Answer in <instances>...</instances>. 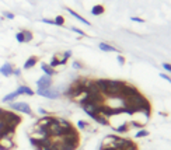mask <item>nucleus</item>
Instances as JSON below:
<instances>
[{
  "label": "nucleus",
  "mask_w": 171,
  "mask_h": 150,
  "mask_svg": "<svg viewBox=\"0 0 171 150\" xmlns=\"http://www.w3.org/2000/svg\"><path fill=\"white\" fill-rule=\"evenodd\" d=\"M62 56H63V58H62V59H59V65H66L67 59H69V58L72 56V51H66V52H65Z\"/></svg>",
  "instance_id": "17"
},
{
  "label": "nucleus",
  "mask_w": 171,
  "mask_h": 150,
  "mask_svg": "<svg viewBox=\"0 0 171 150\" xmlns=\"http://www.w3.org/2000/svg\"><path fill=\"white\" fill-rule=\"evenodd\" d=\"M4 17L9 20H13L14 19V14H13V13H9V11H4Z\"/></svg>",
  "instance_id": "28"
},
{
  "label": "nucleus",
  "mask_w": 171,
  "mask_h": 150,
  "mask_svg": "<svg viewBox=\"0 0 171 150\" xmlns=\"http://www.w3.org/2000/svg\"><path fill=\"white\" fill-rule=\"evenodd\" d=\"M132 21H136V23H144L143 19H139V17H131Z\"/></svg>",
  "instance_id": "32"
},
{
  "label": "nucleus",
  "mask_w": 171,
  "mask_h": 150,
  "mask_svg": "<svg viewBox=\"0 0 171 150\" xmlns=\"http://www.w3.org/2000/svg\"><path fill=\"white\" fill-rule=\"evenodd\" d=\"M49 66L51 68H56V66H60L59 65V55H55L52 58V60H51V63H49Z\"/></svg>",
  "instance_id": "20"
},
{
  "label": "nucleus",
  "mask_w": 171,
  "mask_h": 150,
  "mask_svg": "<svg viewBox=\"0 0 171 150\" xmlns=\"http://www.w3.org/2000/svg\"><path fill=\"white\" fill-rule=\"evenodd\" d=\"M72 31H74L76 34H79V35H81V37H84V31H81V30H79V28H76V27H72Z\"/></svg>",
  "instance_id": "26"
},
{
  "label": "nucleus",
  "mask_w": 171,
  "mask_h": 150,
  "mask_svg": "<svg viewBox=\"0 0 171 150\" xmlns=\"http://www.w3.org/2000/svg\"><path fill=\"white\" fill-rule=\"evenodd\" d=\"M17 97H19V94L15 91H13V93H9L7 95H4V97L2 98V101H3L4 104H10V102H14Z\"/></svg>",
  "instance_id": "11"
},
{
  "label": "nucleus",
  "mask_w": 171,
  "mask_h": 150,
  "mask_svg": "<svg viewBox=\"0 0 171 150\" xmlns=\"http://www.w3.org/2000/svg\"><path fill=\"white\" fill-rule=\"evenodd\" d=\"M37 63H38V58H37V56H30V58L25 60V63H24V69H25V70H28V69L34 68Z\"/></svg>",
  "instance_id": "10"
},
{
  "label": "nucleus",
  "mask_w": 171,
  "mask_h": 150,
  "mask_svg": "<svg viewBox=\"0 0 171 150\" xmlns=\"http://www.w3.org/2000/svg\"><path fill=\"white\" fill-rule=\"evenodd\" d=\"M94 121L97 123H100V125H104V126L110 125V121H108V118H105V116H102V115H97L94 118Z\"/></svg>",
  "instance_id": "15"
},
{
  "label": "nucleus",
  "mask_w": 171,
  "mask_h": 150,
  "mask_svg": "<svg viewBox=\"0 0 171 150\" xmlns=\"http://www.w3.org/2000/svg\"><path fill=\"white\" fill-rule=\"evenodd\" d=\"M37 94L41 95V97H45V98H51V100H56V98L60 97V91L55 89H46V90H37Z\"/></svg>",
  "instance_id": "4"
},
{
  "label": "nucleus",
  "mask_w": 171,
  "mask_h": 150,
  "mask_svg": "<svg viewBox=\"0 0 171 150\" xmlns=\"http://www.w3.org/2000/svg\"><path fill=\"white\" fill-rule=\"evenodd\" d=\"M131 126H133V128H142L143 126V123H139V122H131Z\"/></svg>",
  "instance_id": "31"
},
{
  "label": "nucleus",
  "mask_w": 171,
  "mask_h": 150,
  "mask_svg": "<svg viewBox=\"0 0 171 150\" xmlns=\"http://www.w3.org/2000/svg\"><path fill=\"white\" fill-rule=\"evenodd\" d=\"M116 60H118V63L121 65V66H123V65H125V58H123L122 55H118V56H116Z\"/></svg>",
  "instance_id": "24"
},
{
  "label": "nucleus",
  "mask_w": 171,
  "mask_h": 150,
  "mask_svg": "<svg viewBox=\"0 0 171 150\" xmlns=\"http://www.w3.org/2000/svg\"><path fill=\"white\" fill-rule=\"evenodd\" d=\"M42 23H46V24H53V25H55L53 20H49V19H42Z\"/></svg>",
  "instance_id": "34"
},
{
  "label": "nucleus",
  "mask_w": 171,
  "mask_h": 150,
  "mask_svg": "<svg viewBox=\"0 0 171 150\" xmlns=\"http://www.w3.org/2000/svg\"><path fill=\"white\" fill-rule=\"evenodd\" d=\"M77 128H79L80 131H86V129L89 128V123L86 122V121H79V122H77Z\"/></svg>",
  "instance_id": "21"
},
{
  "label": "nucleus",
  "mask_w": 171,
  "mask_h": 150,
  "mask_svg": "<svg viewBox=\"0 0 171 150\" xmlns=\"http://www.w3.org/2000/svg\"><path fill=\"white\" fill-rule=\"evenodd\" d=\"M136 94H139V90L136 89V87L128 84V83H125L123 87H122V90H121L119 97L123 98V100H126V98H131V97H133V95H136Z\"/></svg>",
  "instance_id": "3"
},
{
  "label": "nucleus",
  "mask_w": 171,
  "mask_h": 150,
  "mask_svg": "<svg viewBox=\"0 0 171 150\" xmlns=\"http://www.w3.org/2000/svg\"><path fill=\"white\" fill-rule=\"evenodd\" d=\"M160 77H161V79H164V80H167V81H170V83H171V77H168L167 74H164V73H160Z\"/></svg>",
  "instance_id": "33"
},
{
  "label": "nucleus",
  "mask_w": 171,
  "mask_h": 150,
  "mask_svg": "<svg viewBox=\"0 0 171 150\" xmlns=\"http://www.w3.org/2000/svg\"><path fill=\"white\" fill-rule=\"evenodd\" d=\"M15 40L19 41L20 44L24 42V34H23V31H20V32H17V34H15Z\"/></svg>",
  "instance_id": "23"
},
{
  "label": "nucleus",
  "mask_w": 171,
  "mask_h": 150,
  "mask_svg": "<svg viewBox=\"0 0 171 150\" xmlns=\"http://www.w3.org/2000/svg\"><path fill=\"white\" fill-rule=\"evenodd\" d=\"M72 66H73L74 69H81V68H83V65L80 63V62H77V60L73 62V65H72Z\"/></svg>",
  "instance_id": "29"
},
{
  "label": "nucleus",
  "mask_w": 171,
  "mask_h": 150,
  "mask_svg": "<svg viewBox=\"0 0 171 150\" xmlns=\"http://www.w3.org/2000/svg\"><path fill=\"white\" fill-rule=\"evenodd\" d=\"M38 112H40L42 116H45V115H49V114H48V111H46V110H44V108H38Z\"/></svg>",
  "instance_id": "30"
},
{
  "label": "nucleus",
  "mask_w": 171,
  "mask_h": 150,
  "mask_svg": "<svg viewBox=\"0 0 171 150\" xmlns=\"http://www.w3.org/2000/svg\"><path fill=\"white\" fill-rule=\"evenodd\" d=\"M4 111H6V110H3V108H0V121H2V118H3Z\"/></svg>",
  "instance_id": "35"
},
{
  "label": "nucleus",
  "mask_w": 171,
  "mask_h": 150,
  "mask_svg": "<svg viewBox=\"0 0 171 150\" xmlns=\"http://www.w3.org/2000/svg\"><path fill=\"white\" fill-rule=\"evenodd\" d=\"M23 34H24V42H25V44H27V42H31V41H32V32H31V31L24 30V31H23Z\"/></svg>",
  "instance_id": "18"
},
{
  "label": "nucleus",
  "mask_w": 171,
  "mask_h": 150,
  "mask_svg": "<svg viewBox=\"0 0 171 150\" xmlns=\"http://www.w3.org/2000/svg\"><path fill=\"white\" fill-rule=\"evenodd\" d=\"M37 87H38V90L51 89V87H52V79H51V76L44 74L42 77H40V79L37 80Z\"/></svg>",
  "instance_id": "5"
},
{
  "label": "nucleus",
  "mask_w": 171,
  "mask_h": 150,
  "mask_svg": "<svg viewBox=\"0 0 171 150\" xmlns=\"http://www.w3.org/2000/svg\"><path fill=\"white\" fill-rule=\"evenodd\" d=\"M104 11H105V9H104V6H101V4H95V6L91 9L93 15H101Z\"/></svg>",
  "instance_id": "14"
},
{
  "label": "nucleus",
  "mask_w": 171,
  "mask_h": 150,
  "mask_svg": "<svg viewBox=\"0 0 171 150\" xmlns=\"http://www.w3.org/2000/svg\"><path fill=\"white\" fill-rule=\"evenodd\" d=\"M56 121V116H52V115H45L42 116V118H40V119L37 121V125L38 126H44V128H48L49 125L52 122H55Z\"/></svg>",
  "instance_id": "6"
},
{
  "label": "nucleus",
  "mask_w": 171,
  "mask_h": 150,
  "mask_svg": "<svg viewBox=\"0 0 171 150\" xmlns=\"http://www.w3.org/2000/svg\"><path fill=\"white\" fill-rule=\"evenodd\" d=\"M66 11H69V14H72V15H73V17H74V19H77V20H79V21H81L83 24H86V25H91V24H90V23L87 21V20H86V19H83V17H81V15H80V14H77V13L74 11V10H72V9H69V7H66Z\"/></svg>",
  "instance_id": "13"
},
{
  "label": "nucleus",
  "mask_w": 171,
  "mask_h": 150,
  "mask_svg": "<svg viewBox=\"0 0 171 150\" xmlns=\"http://www.w3.org/2000/svg\"><path fill=\"white\" fill-rule=\"evenodd\" d=\"M114 131H115L116 133H126V132L129 131V125H128V123H122L121 126H116V128H114Z\"/></svg>",
  "instance_id": "16"
},
{
  "label": "nucleus",
  "mask_w": 171,
  "mask_h": 150,
  "mask_svg": "<svg viewBox=\"0 0 171 150\" xmlns=\"http://www.w3.org/2000/svg\"><path fill=\"white\" fill-rule=\"evenodd\" d=\"M41 69H42V72L46 74V76H51V77H52L53 74L56 73V72H55V69H53V68H51V66H49L48 63H44V62L41 63Z\"/></svg>",
  "instance_id": "12"
},
{
  "label": "nucleus",
  "mask_w": 171,
  "mask_h": 150,
  "mask_svg": "<svg viewBox=\"0 0 171 150\" xmlns=\"http://www.w3.org/2000/svg\"><path fill=\"white\" fill-rule=\"evenodd\" d=\"M53 23H55V25H59V27H62V25L65 24V19L62 17V15H58V17L53 20Z\"/></svg>",
  "instance_id": "22"
},
{
  "label": "nucleus",
  "mask_w": 171,
  "mask_h": 150,
  "mask_svg": "<svg viewBox=\"0 0 171 150\" xmlns=\"http://www.w3.org/2000/svg\"><path fill=\"white\" fill-rule=\"evenodd\" d=\"M9 108L11 111H14V112H21V114H25V115H32V110H31L30 104H27V102H23V101L10 102Z\"/></svg>",
  "instance_id": "2"
},
{
  "label": "nucleus",
  "mask_w": 171,
  "mask_h": 150,
  "mask_svg": "<svg viewBox=\"0 0 171 150\" xmlns=\"http://www.w3.org/2000/svg\"><path fill=\"white\" fill-rule=\"evenodd\" d=\"M13 70H14V66H13L10 62H6V63H3V66L0 68V74L4 77H10V76H13Z\"/></svg>",
  "instance_id": "7"
},
{
  "label": "nucleus",
  "mask_w": 171,
  "mask_h": 150,
  "mask_svg": "<svg viewBox=\"0 0 171 150\" xmlns=\"http://www.w3.org/2000/svg\"><path fill=\"white\" fill-rule=\"evenodd\" d=\"M2 121H4V122L7 123L9 126H13V128H17V126L21 123V116L19 115V114H15L14 111L11 110H6L3 114V118H2Z\"/></svg>",
  "instance_id": "1"
},
{
  "label": "nucleus",
  "mask_w": 171,
  "mask_h": 150,
  "mask_svg": "<svg viewBox=\"0 0 171 150\" xmlns=\"http://www.w3.org/2000/svg\"><path fill=\"white\" fill-rule=\"evenodd\" d=\"M98 48H100L102 52H119L118 48H115V46H112V45H108V44H105V42H101L100 45H98Z\"/></svg>",
  "instance_id": "9"
},
{
  "label": "nucleus",
  "mask_w": 171,
  "mask_h": 150,
  "mask_svg": "<svg viewBox=\"0 0 171 150\" xmlns=\"http://www.w3.org/2000/svg\"><path fill=\"white\" fill-rule=\"evenodd\" d=\"M161 68L164 69L165 72H170V73H171V63H163Z\"/></svg>",
  "instance_id": "25"
},
{
  "label": "nucleus",
  "mask_w": 171,
  "mask_h": 150,
  "mask_svg": "<svg viewBox=\"0 0 171 150\" xmlns=\"http://www.w3.org/2000/svg\"><path fill=\"white\" fill-rule=\"evenodd\" d=\"M147 135H149V131H146V129H140V131L136 132L135 138H136V139H140V138H146Z\"/></svg>",
  "instance_id": "19"
},
{
  "label": "nucleus",
  "mask_w": 171,
  "mask_h": 150,
  "mask_svg": "<svg viewBox=\"0 0 171 150\" xmlns=\"http://www.w3.org/2000/svg\"><path fill=\"white\" fill-rule=\"evenodd\" d=\"M13 76H17V77L21 76V69H15L14 68V70H13Z\"/></svg>",
  "instance_id": "27"
},
{
  "label": "nucleus",
  "mask_w": 171,
  "mask_h": 150,
  "mask_svg": "<svg viewBox=\"0 0 171 150\" xmlns=\"http://www.w3.org/2000/svg\"><path fill=\"white\" fill-rule=\"evenodd\" d=\"M15 93L19 95H34L35 94V91L34 90H31V87H28V86H19V89L15 90Z\"/></svg>",
  "instance_id": "8"
}]
</instances>
